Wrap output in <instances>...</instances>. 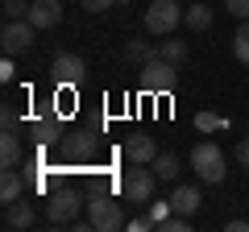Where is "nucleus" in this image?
Wrapping results in <instances>:
<instances>
[{"mask_svg":"<svg viewBox=\"0 0 249 232\" xmlns=\"http://www.w3.org/2000/svg\"><path fill=\"white\" fill-rule=\"evenodd\" d=\"M158 182H162V179L154 174V170H145L142 162H133V170H124V174H121L116 191H121L124 203H150L154 191H158Z\"/></svg>","mask_w":249,"mask_h":232,"instance_id":"1","label":"nucleus"},{"mask_svg":"<svg viewBox=\"0 0 249 232\" xmlns=\"http://www.w3.org/2000/svg\"><path fill=\"white\" fill-rule=\"evenodd\" d=\"M88 220H91V228H96V232H121V228H129V224H124L121 199L104 195V191H96V195L88 199Z\"/></svg>","mask_w":249,"mask_h":232,"instance_id":"2","label":"nucleus"},{"mask_svg":"<svg viewBox=\"0 0 249 232\" xmlns=\"http://www.w3.org/2000/svg\"><path fill=\"white\" fill-rule=\"evenodd\" d=\"M191 170L199 182H224V149L216 141H199L191 149Z\"/></svg>","mask_w":249,"mask_h":232,"instance_id":"3","label":"nucleus"},{"mask_svg":"<svg viewBox=\"0 0 249 232\" xmlns=\"http://www.w3.org/2000/svg\"><path fill=\"white\" fill-rule=\"evenodd\" d=\"M175 87H178V66L166 63L162 54L142 66V91H150V96H170Z\"/></svg>","mask_w":249,"mask_h":232,"instance_id":"4","label":"nucleus"},{"mask_svg":"<svg viewBox=\"0 0 249 232\" xmlns=\"http://www.w3.org/2000/svg\"><path fill=\"white\" fill-rule=\"evenodd\" d=\"M183 21V9H178V0H154L150 9H145V33L150 37H166L178 29Z\"/></svg>","mask_w":249,"mask_h":232,"instance_id":"5","label":"nucleus"},{"mask_svg":"<svg viewBox=\"0 0 249 232\" xmlns=\"http://www.w3.org/2000/svg\"><path fill=\"white\" fill-rule=\"evenodd\" d=\"M34 33L37 25L29 17L21 21H4V29H0V50H4V58H17V54H25L29 46H34Z\"/></svg>","mask_w":249,"mask_h":232,"instance_id":"6","label":"nucleus"},{"mask_svg":"<svg viewBox=\"0 0 249 232\" xmlns=\"http://www.w3.org/2000/svg\"><path fill=\"white\" fill-rule=\"evenodd\" d=\"M79 207H88L83 203L79 195H75V191H54L50 195V203H46V220L54 224V228H67V224H75V215H79Z\"/></svg>","mask_w":249,"mask_h":232,"instance_id":"7","label":"nucleus"},{"mask_svg":"<svg viewBox=\"0 0 249 232\" xmlns=\"http://www.w3.org/2000/svg\"><path fill=\"white\" fill-rule=\"evenodd\" d=\"M83 58L79 54H54V66H50V75H54V83L58 87H79L83 83Z\"/></svg>","mask_w":249,"mask_h":232,"instance_id":"8","label":"nucleus"},{"mask_svg":"<svg viewBox=\"0 0 249 232\" xmlns=\"http://www.w3.org/2000/svg\"><path fill=\"white\" fill-rule=\"evenodd\" d=\"M124 158L150 166V162L158 158V141H154V137H145V133H129V137H124Z\"/></svg>","mask_w":249,"mask_h":232,"instance_id":"9","label":"nucleus"},{"mask_svg":"<svg viewBox=\"0 0 249 232\" xmlns=\"http://www.w3.org/2000/svg\"><path fill=\"white\" fill-rule=\"evenodd\" d=\"M91 153H96V137L91 133H71L62 141V158L67 162H91Z\"/></svg>","mask_w":249,"mask_h":232,"instance_id":"10","label":"nucleus"},{"mask_svg":"<svg viewBox=\"0 0 249 232\" xmlns=\"http://www.w3.org/2000/svg\"><path fill=\"white\" fill-rule=\"evenodd\" d=\"M29 21H34L37 29H54L62 21V4L58 0H34V4H29Z\"/></svg>","mask_w":249,"mask_h":232,"instance_id":"11","label":"nucleus"},{"mask_svg":"<svg viewBox=\"0 0 249 232\" xmlns=\"http://www.w3.org/2000/svg\"><path fill=\"white\" fill-rule=\"evenodd\" d=\"M199 203H204V199H199V187H187V182H178L175 195H170V207H175L178 215H196Z\"/></svg>","mask_w":249,"mask_h":232,"instance_id":"12","label":"nucleus"},{"mask_svg":"<svg viewBox=\"0 0 249 232\" xmlns=\"http://www.w3.org/2000/svg\"><path fill=\"white\" fill-rule=\"evenodd\" d=\"M25 195V179H21L17 166H4V174H0V203H17V199Z\"/></svg>","mask_w":249,"mask_h":232,"instance_id":"13","label":"nucleus"},{"mask_svg":"<svg viewBox=\"0 0 249 232\" xmlns=\"http://www.w3.org/2000/svg\"><path fill=\"white\" fill-rule=\"evenodd\" d=\"M37 215H34V207L25 203V199H17V203H4V228H29Z\"/></svg>","mask_w":249,"mask_h":232,"instance_id":"14","label":"nucleus"},{"mask_svg":"<svg viewBox=\"0 0 249 232\" xmlns=\"http://www.w3.org/2000/svg\"><path fill=\"white\" fill-rule=\"evenodd\" d=\"M29 133H34V141H37V145H54V141L62 137V125L54 120V116H37L34 125H29Z\"/></svg>","mask_w":249,"mask_h":232,"instance_id":"15","label":"nucleus"},{"mask_svg":"<svg viewBox=\"0 0 249 232\" xmlns=\"http://www.w3.org/2000/svg\"><path fill=\"white\" fill-rule=\"evenodd\" d=\"M21 162V137L17 129H4V137H0V166H17Z\"/></svg>","mask_w":249,"mask_h":232,"instance_id":"16","label":"nucleus"},{"mask_svg":"<svg viewBox=\"0 0 249 232\" xmlns=\"http://www.w3.org/2000/svg\"><path fill=\"white\" fill-rule=\"evenodd\" d=\"M178 170H183V162H178L175 153H158V158H154V174H158L162 182H175Z\"/></svg>","mask_w":249,"mask_h":232,"instance_id":"17","label":"nucleus"},{"mask_svg":"<svg viewBox=\"0 0 249 232\" xmlns=\"http://www.w3.org/2000/svg\"><path fill=\"white\" fill-rule=\"evenodd\" d=\"M124 58L137 63V66H145L150 58H158V46H154V42H129V46H124Z\"/></svg>","mask_w":249,"mask_h":232,"instance_id":"18","label":"nucleus"},{"mask_svg":"<svg viewBox=\"0 0 249 232\" xmlns=\"http://www.w3.org/2000/svg\"><path fill=\"white\" fill-rule=\"evenodd\" d=\"M183 25L196 29V33H199V29H208V25H212V9H208V4H191V9L183 13Z\"/></svg>","mask_w":249,"mask_h":232,"instance_id":"19","label":"nucleus"},{"mask_svg":"<svg viewBox=\"0 0 249 232\" xmlns=\"http://www.w3.org/2000/svg\"><path fill=\"white\" fill-rule=\"evenodd\" d=\"M158 54H162V58H166V63L183 66V58H187V42H183V37H166V42L158 46Z\"/></svg>","mask_w":249,"mask_h":232,"instance_id":"20","label":"nucleus"},{"mask_svg":"<svg viewBox=\"0 0 249 232\" xmlns=\"http://www.w3.org/2000/svg\"><path fill=\"white\" fill-rule=\"evenodd\" d=\"M196 129H199V133H220V129H229V116H220V112H196Z\"/></svg>","mask_w":249,"mask_h":232,"instance_id":"21","label":"nucleus"},{"mask_svg":"<svg viewBox=\"0 0 249 232\" xmlns=\"http://www.w3.org/2000/svg\"><path fill=\"white\" fill-rule=\"evenodd\" d=\"M232 54H237V63L249 66V21H241V29L232 33Z\"/></svg>","mask_w":249,"mask_h":232,"instance_id":"22","label":"nucleus"},{"mask_svg":"<svg viewBox=\"0 0 249 232\" xmlns=\"http://www.w3.org/2000/svg\"><path fill=\"white\" fill-rule=\"evenodd\" d=\"M29 4H34V0H4V21H21V17H29Z\"/></svg>","mask_w":249,"mask_h":232,"instance_id":"23","label":"nucleus"},{"mask_svg":"<svg viewBox=\"0 0 249 232\" xmlns=\"http://www.w3.org/2000/svg\"><path fill=\"white\" fill-rule=\"evenodd\" d=\"M170 212H175V207H170V199H158V203H154V199H150V220H154V228H158V224L166 220Z\"/></svg>","mask_w":249,"mask_h":232,"instance_id":"24","label":"nucleus"},{"mask_svg":"<svg viewBox=\"0 0 249 232\" xmlns=\"http://www.w3.org/2000/svg\"><path fill=\"white\" fill-rule=\"evenodd\" d=\"M224 9H229L232 17H241V21H249V0H224Z\"/></svg>","mask_w":249,"mask_h":232,"instance_id":"25","label":"nucleus"},{"mask_svg":"<svg viewBox=\"0 0 249 232\" xmlns=\"http://www.w3.org/2000/svg\"><path fill=\"white\" fill-rule=\"evenodd\" d=\"M112 4H116V0H83V9H88V13H108Z\"/></svg>","mask_w":249,"mask_h":232,"instance_id":"26","label":"nucleus"},{"mask_svg":"<svg viewBox=\"0 0 249 232\" xmlns=\"http://www.w3.org/2000/svg\"><path fill=\"white\" fill-rule=\"evenodd\" d=\"M237 162L249 170V137H241V141H237Z\"/></svg>","mask_w":249,"mask_h":232,"instance_id":"27","label":"nucleus"},{"mask_svg":"<svg viewBox=\"0 0 249 232\" xmlns=\"http://www.w3.org/2000/svg\"><path fill=\"white\" fill-rule=\"evenodd\" d=\"M145 228H154L150 215H137V220H129V232H145Z\"/></svg>","mask_w":249,"mask_h":232,"instance_id":"28","label":"nucleus"},{"mask_svg":"<svg viewBox=\"0 0 249 232\" xmlns=\"http://www.w3.org/2000/svg\"><path fill=\"white\" fill-rule=\"evenodd\" d=\"M224 228H229V232H249V220H229Z\"/></svg>","mask_w":249,"mask_h":232,"instance_id":"29","label":"nucleus"}]
</instances>
